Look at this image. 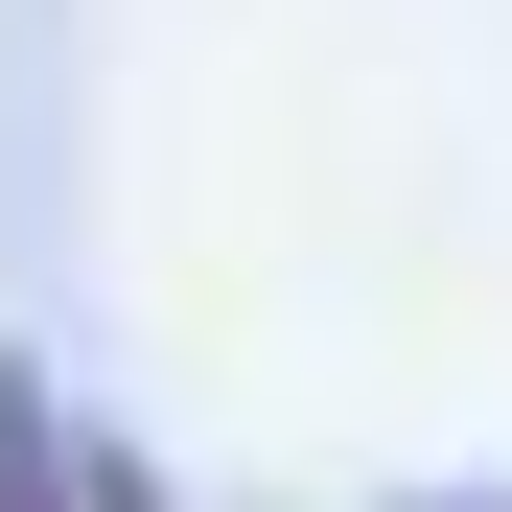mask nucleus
Wrapping results in <instances>:
<instances>
[{
  "label": "nucleus",
  "mask_w": 512,
  "mask_h": 512,
  "mask_svg": "<svg viewBox=\"0 0 512 512\" xmlns=\"http://www.w3.org/2000/svg\"><path fill=\"white\" fill-rule=\"evenodd\" d=\"M0 512H70V443H47V396H0Z\"/></svg>",
  "instance_id": "obj_1"
},
{
  "label": "nucleus",
  "mask_w": 512,
  "mask_h": 512,
  "mask_svg": "<svg viewBox=\"0 0 512 512\" xmlns=\"http://www.w3.org/2000/svg\"><path fill=\"white\" fill-rule=\"evenodd\" d=\"M70 512H163V489H140V466H70Z\"/></svg>",
  "instance_id": "obj_2"
}]
</instances>
